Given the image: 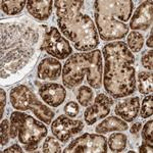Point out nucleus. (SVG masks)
I'll list each match as a JSON object with an SVG mask.
<instances>
[{"label":"nucleus","instance_id":"nucleus-5","mask_svg":"<svg viewBox=\"0 0 153 153\" xmlns=\"http://www.w3.org/2000/svg\"><path fill=\"white\" fill-rule=\"evenodd\" d=\"M89 85L99 89L102 85L103 68L100 50H92L84 53H75L68 57L62 68V82L68 88L81 85L84 78Z\"/></svg>","mask_w":153,"mask_h":153},{"label":"nucleus","instance_id":"nucleus-7","mask_svg":"<svg viewBox=\"0 0 153 153\" xmlns=\"http://www.w3.org/2000/svg\"><path fill=\"white\" fill-rule=\"evenodd\" d=\"M11 105L14 109L24 111L31 110L43 123L49 125L54 117L52 109L37 99L36 95L26 85H18L11 89L9 93Z\"/></svg>","mask_w":153,"mask_h":153},{"label":"nucleus","instance_id":"nucleus-24","mask_svg":"<svg viewBox=\"0 0 153 153\" xmlns=\"http://www.w3.org/2000/svg\"><path fill=\"white\" fill-rule=\"evenodd\" d=\"M141 117L143 118H147L152 117V94H149L143 99L141 107Z\"/></svg>","mask_w":153,"mask_h":153},{"label":"nucleus","instance_id":"nucleus-33","mask_svg":"<svg viewBox=\"0 0 153 153\" xmlns=\"http://www.w3.org/2000/svg\"><path fill=\"white\" fill-rule=\"evenodd\" d=\"M153 35H152V31H151V34H150V37H149V38H148L147 39V46H148V47H149V48H152L153 47V41H152V38H153V37H152Z\"/></svg>","mask_w":153,"mask_h":153},{"label":"nucleus","instance_id":"nucleus-29","mask_svg":"<svg viewBox=\"0 0 153 153\" xmlns=\"http://www.w3.org/2000/svg\"><path fill=\"white\" fill-rule=\"evenodd\" d=\"M139 151L141 152V153H146V152H150V153H152V151H153L152 142L144 141V142L142 143L141 146H140Z\"/></svg>","mask_w":153,"mask_h":153},{"label":"nucleus","instance_id":"nucleus-14","mask_svg":"<svg viewBox=\"0 0 153 153\" xmlns=\"http://www.w3.org/2000/svg\"><path fill=\"white\" fill-rule=\"evenodd\" d=\"M62 73L60 61L53 57H46L40 61L37 70V76L41 80H57Z\"/></svg>","mask_w":153,"mask_h":153},{"label":"nucleus","instance_id":"nucleus-27","mask_svg":"<svg viewBox=\"0 0 153 153\" xmlns=\"http://www.w3.org/2000/svg\"><path fill=\"white\" fill-rule=\"evenodd\" d=\"M65 112L68 117H75L79 114L80 112V107L79 104L75 101H70L68 103H66L65 106Z\"/></svg>","mask_w":153,"mask_h":153},{"label":"nucleus","instance_id":"nucleus-32","mask_svg":"<svg viewBox=\"0 0 153 153\" xmlns=\"http://www.w3.org/2000/svg\"><path fill=\"white\" fill-rule=\"evenodd\" d=\"M142 129V124L141 123H136V124H134L131 127V129H130V132H131V134H137L138 132H140V130Z\"/></svg>","mask_w":153,"mask_h":153},{"label":"nucleus","instance_id":"nucleus-1","mask_svg":"<svg viewBox=\"0 0 153 153\" xmlns=\"http://www.w3.org/2000/svg\"><path fill=\"white\" fill-rule=\"evenodd\" d=\"M1 78L18 75L35 57L39 33L28 23L1 24Z\"/></svg>","mask_w":153,"mask_h":153},{"label":"nucleus","instance_id":"nucleus-13","mask_svg":"<svg viewBox=\"0 0 153 153\" xmlns=\"http://www.w3.org/2000/svg\"><path fill=\"white\" fill-rule=\"evenodd\" d=\"M39 95L46 104L52 107H57L65 101L66 91L62 85L56 83H46L39 88Z\"/></svg>","mask_w":153,"mask_h":153},{"label":"nucleus","instance_id":"nucleus-23","mask_svg":"<svg viewBox=\"0 0 153 153\" xmlns=\"http://www.w3.org/2000/svg\"><path fill=\"white\" fill-rule=\"evenodd\" d=\"M43 152L45 153H60L62 152L60 144L53 137H47L43 144Z\"/></svg>","mask_w":153,"mask_h":153},{"label":"nucleus","instance_id":"nucleus-21","mask_svg":"<svg viewBox=\"0 0 153 153\" xmlns=\"http://www.w3.org/2000/svg\"><path fill=\"white\" fill-rule=\"evenodd\" d=\"M144 45V37L141 33L137 31H132L128 34L127 46L132 52H139Z\"/></svg>","mask_w":153,"mask_h":153},{"label":"nucleus","instance_id":"nucleus-19","mask_svg":"<svg viewBox=\"0 0 153 153\" xmlns=\"http://www.w3.org/2000/svg\"><path fill=\"white\" fill-rule=\"evenodd\" d=\"M27 5L26 0H16V1H12V0H2L1 1V9L4 13L8 14V16H16L23 11L24 7Z\"/></svg>","mask_w":153,"mask_h":153},{"label":"nucleus","instance_id":"nucleus-6","mask_svg":"<svg viewBox=\"0 0 153 153\" xmlns=\"http://www.w3.org/2000/svg\"><path fill=\"white\" fill-rule=\"evenodd\" d=\"M10 122V125L16 127L19 132V141L25 145L28 152L36 150L39 143L47 135V128L43 123L19 110L11 113Z\"/></svg>","mask_w":153,"mask_h":153},{"label":"nucleus","instance_id":"nucleus-25","mask_svg":"<svg viewBox=\"0 0 153 153\" xmlns=\"http://www.w3.org/2000/svg\"><path fill=\"white\" fill-rule=\"evenodd\" d=\"M1 127H0V134H1V146L3 147L4 145H6L9 141L10 138V125H9L8 120H1Z\"/></svg>","mask_w":153,"mask_h":153},{"label":"nucleus","instance_id":"nucleus-26","mask_svg":"<svg viewBox=\"0 0 153 153\" xmlns=\"http://www.w3.org/2000/svg\"><path fill=\"white\" fill-rule=\"evenodd\" d=\"M153 120H150L145 124V126L143 127L142 130V138L144 141L148 142H152L153 141Z\"/></svg>","mask_w":153,"mask_h":153},{"label":"nucleus","instance_id":"nucleus-31","mask_svg":"<svg viewBox=\"0 0 153 153\" xmlns=\"http://www.w3.org/2000/svg\"><path fill=\"white\" fill-rule=\"evenodd\" d=\"M2 153H8V152H18V153H22L23 152V149L21 148L19 144H13L12 146L6 148V149L2 150Z\"/></svg>","mask_w":153,"mask_h":153},{"label":"nucleus","instance_id":"nucleus-8","mask_svg":"<svg viewBox=\"0 0 153 153\" xmlns=\"http://www.w3.org/2000/svg\"><path fill=\"white\" fill-rule=\"evenodd\" d=\"M107 151V139L104 136L89 133L73 140L65 150H62L65 153H106Z\"/></svg>","mask_w":153,"mask_h":153},{"label":"nucleus","instance_id":"nucleus-20","mask_svg":"<svg viewBox=\"0 0 153 153\" xmlns=\"http://www.w3.org/2000/svg\"><path fill=\"white\" fill-rule=\"evenodd\" d=\"M128 138L127 136L123 133H114L109 136L108 139V145H109V149L112 152H122L126 149L127 146Z\"/></svg>","mask_w":153,"mask_h":153},{"label":"nucleus","instance_id":"nucleus-15","mask_svg":"<svg viewBox=\"0 0 153 153\" xmlns=\"http://www.w3.org/2000/svg\"><path fill=\"white\" fill-rule=\"evenodd\" d=\"M140 98L139 97H131L122 101L115 106L114 112L117 117H122L125 122L132 123L137 117L140 110Z\"/></svg>","mask_w":153,"mask_h":153},{"label":"nucleus","instance_id":"nucleus-2","mask_svg":"<svg viewBox=\"0 0 153 153\" xmlns=\"http://www.w3.org/2000/svg\"><path fill=\"white\" fill-rule=\"evenodd\" d=\"M104 57L103 85L115 99L132 95L136 91L134 53L123 41L108 43L102 49Z\"/></svg>","mask_w":153,"mask_h":153},{"label":"nucleus","instance_id":"nucleus-3","mask_svg":"<svg viewBox=\"0 0 153 153\" xmlns=\"http://www.w3.org/2000/svg\"><path fill=\"white\" fill-rule=\"evenodd\" d=\"M85 1L56 0L57 24L62 34L74 43L76 50L89 52L99 45L97 28L88 14L82 11Z\"/></svg>","mask_w":153,"mask_h":153},{"label":"nucleus","instance_id":"nucleus-30","mask_svg":"<svg viewBox=\"0 0 153 153\" xmlns=\"http://www.w3.org/2000/svg\"><path fill=\"white\" fill-rule=\"evenodd\" d=\"M0 99H1V112H0V117H3V111H4V107H5V103H6V93L3 89L0 90Z\"/></svg>","mask_w":153,"mask_h":153},{"label":"nucleus","instance_id":"nucleus-22","mask_svg":"<svg viewBox=\"0 0 153 153\" xmlns=\"http://www.w3.org/2000/svg\"><path fill=\"white\" fill-rule=\"evenodd\" d=\"M93 97H94V92H93L92 88L88 87V86H81L79 88L76 99L82 106H88L92 102Z\"/></svg>","mask_w":153,"mask_h":153},{"label":"nucleus","instance_id":"nucleus-9","mask_svg":"<svg viewBox=\"0 0 153 153\" xmlns=\"http://www.w3.org/2000/svg\"><path fill=\"white\" fill-rule=\"evenodd\" d=\"M42 49L49 55L56 59H65L73 52L71 44L63 36L60 35L59 31L54 27L49 28L45 32L42 41Z\"/></svg>","mask_w":153,"mask_h":153},{"label":"nucleus","instance_id":"nucleus-28","mask_svg":"<svg viewBox=\"0 0 153 153\" xmlns=\"http://www.w3.org/2000/svg\"><path fill=\"white\" fill-rule=\"evenodd\" d=\"M141 62L142 65L144 66L145 68L149 70L152 73L153 70V51H146L144 54H143L142 58H141Z\"/></svg>","mask_w":153,"mask_h":153},{"label":"nucleus","instance_id":"nucleus-12","mask_svg":"<svg viewBox=\"0 0 153 153\" xmlns=\"http://www.w3.org/2000/svg\"><path fill=\"white\" fill-rule=\"evenodd\" d=\"M153 19V2L145 1L137 7L130 19V27L133 31L147 30L151 27Z\"/></svg>","mask_w":153,"mask_h":153},{"label":"nucleus","instance_id":"nucleus-17","mask_svg":"<svg viewBox=\"0 0 153 153\" xmlns=\"http://www.w3.org/2000/svg\"><path fill=\"white\" fill-rule=\"evenodd\" d=\"M128 129H129V126L124 120H120L117 117H109L102 120L96 127L95 131L97 134H106L109 132H123Z\"/></svg>","mask_w":153,"mask_h":153},{"label":"nucleus","instance_id":"nucleus-4","mask_svg":"<svg viewBox=\"0 0 153 153\" xmlns=\"http://www.w3.org/2000/svg\"><path fill=\"white\" fill-rule=\"evenodd\" d=\"M132 0H97L94 2L95 22L100 38L104 41L123 39L129 33L128 22L132 16Z\"/></svg>","mask_w":153,"mask_h":153},{"label":"nucleus","instance_id":"nucleus-18","mask_svg":"<svg viewBox=\"0 0 153 153\" xmlns=\"http://www.w3.org/2000/svg\"><path fill=\"white\" fill-rule=\"evenodd\" d=\"M138 88L141 94H151L153 90V76L151 71H140L138 74Z\"/></svg>","mask_w":153,"mask_h":153},{"label":"nucleus","instance_id":"nucleus-11","mask_svg":"<svg viewBox=\"0 0 153 153\" xmlns=\"http://www.w3.org/2000/svg\"><path fill=\"white\" fill-rule=\"evenodd\" d=\"M113 105V100L107 95L100 93L96 96L95 101L87 109H85L84 117L88 126H92L99 120H102L109 114Z\"/></svg>","mask_w":153,"mask_h":153},{"label":"nucleus","instance_id":"nucleus-16","mask_svg":"<svg viewBox=\"0 0 153 153\" xmlns=\"http://www.w3.org/2000/svg\"><path fill=\"white\" fill-rule=\"evenodd\" d=\"M53 4L54 1L52 0H41V1L31 0L27 1V9L34 19L38 21H45L52 13Z\"/></svg>","mask_w":153,"mask_h":153},{"label":"nucleus","instance_id":"nucleus-10","mask_svg":"<svg viewBox=\"0 0 153 153\" xmlns=\"http://www.w3.org/2000/svg\"><path fill=\"white\" fill-rule=\"evenodd\" d=\"M84 129L82 120H71L68 115H59L51 124V132L60 142L66 143L71 136L78 134Z\"/></svg>","mask_w":153,"mask_h":153}]
</instances>
